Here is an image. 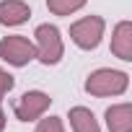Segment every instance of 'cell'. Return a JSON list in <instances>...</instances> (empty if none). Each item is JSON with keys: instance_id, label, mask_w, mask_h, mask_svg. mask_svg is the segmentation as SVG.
<instances>
[{"instance_id": "cell-9", "label": "cell", "mask_w": 132, "mask_h": 132, "mask_svg": "<svg viewBox=\"0 0 132 132\" xmlns=\"http://www.w3.org/2000/svg\"><path fill=\"white\" fill-rule=\"evenodd\" d=\"M70 127H73V132H101L93 111L86 109V106H73L70 109Z\"/></svg>"}, {"instance_id": "cell-13", "label": "cell", "mask_w": 132, "mask_h": 132, "mask_svg": "<svg viewBox=\"0 0 132 132\" xmlns=\"http://www.w3.org/2000/svg\"><path fill=\"white\" fill-rule=\"evenodd\" d=\"M5 129V114H3V109H0V132Z\"/></svg>"}, {"instance_id": "cell-1", "label": "cell", "mask_w": 132, "mask_h": 132, "mask_svg": "<svg viewBox=\"0 0 132 132\" xmlns=\"http://www.w3.org/2000/svg\"><path fill=\"white\" fill-rule=\"evenodd\" d=\"M127 83H129L127 73L101 68V70H96V73L88 75L86 91H88L91 96H119V93L127 91Z\"/></svg>"}, {"instance_id": "cell-6", "label": "cell", "mask_w": 132, "mask_h": 132, "mask_svg": "<svg viewBox=\"0 0 132 132\" xmlns=\"http://www.w3.org/2000/svg\"><path fill=\"white\" fill-rule=\"evenodd\" d=\"M111 52L114 57L129 62L132 60V23L129 21H119L114 34H111Z\"/></svg>"}, {"instance_id": "cell-10", "label": "cell", "mask_w": 132, "mask_h": 132, "mask_svg": "<svg viewBox=\"0 0 132 132\" xmlns=\"http://www.w3.org/2000/svg\"><path fill=\"white\" fill-rule=\"evenodd\" d=\"M86 5V0H47V8L54 16H70Z\"/></svg>"}, {"instance_id": "cell-7", "label": "cell", "mask_w": 132, "mask_h": 132, "mask_svg": "<svg viewBox=\"0 0 132 132\" xmlns=\"http://www.w3.org/2000/svg\"><path fill=\"white\" fill-rule=\"evenodd\" d=\"M31 18V8L23 0H3L0 3V23L3 26H21Z\"/></svg>"}, {"instance_id": "cell-4", "label": "cell", "mask_w": 132, "mask_h": 132, "mask_svg": "<svg viewBox=\"0 0 132 132\" xmlns=\"http://www.w3.org/2000/svg\"><path fill=\"white\" fill-rule=\"evenodd\" d=\"M104 36V18L101 16H86L70 26V39L80 49H96Z\"/></svg>"}, {"instance_id": "cell-5", "label": "cell", "mask_w": 132, "mask_h": 132, "mask_svg": "<svg viewBox=\"0 0 132 132\" xmlns=\"http://www.w3.org/2000/svg\"><path fill=\"white\" fill-rule=\"evenodd\" d=\"M49 104H52V98H49L44 91H26V93L16 101L13 111H16V117H18L21 122H34V119H39V117L49 109Z\"/></svg>"}, {"instance_id": "cell-12", "label": "cell", "mask_w": 132, "mask_h": 132, "mask_svg": "<svg viewBox=\"0 0 132 132\" xmlns=\"http://www.w3.org/2000/svg\"><path fill=\"white\" fill-rule=\"evenodd\" d=\"M13 86H16V78L0 68V101H3V96H5V93H11V91H13Z\"/></svg>"}, {"instance_id": "cell-2", "label": "cell", "mask_w": 132, "mask_h": 132, "mask_svg": "<svg viewBox=\"0 0 132 132\" xmlns=\"http://www.w3.org/2000/svg\"><path fill=\"white\" fill-rule=\"evenodd\" d=\"M36 36V60L42 65H57L62 60V36L60 29L52 23H42L34 31Z\"/></svg>"}, {"instance_id": "cell-11", "label": "cell", "mask_w": 132, "mask_h": 132, "mask_svg": "<svg viewBox=\"0 0 132 132\" xmlns=\"http://www.w3.org/2000/svg\"><path fill=\"white\" fill-rule=\"evenodd\" d=\"M34 132H65V127H62V119L60 117H47V119H42L36 124Z\"/></svg>"}, {"instance_id": "cell-3", "label": "cell", "mask_w": 132, "mask_h": 132, "mask_svg": "<svg viewBox=\"0 0 132 132\" xmlns=\"http://www.w3.org/2000/svg\"><path fill=\"white\" fill-rule=\"evenodd\" d=\"M34 57H36V47L26 36L13 34V36H5L0 42V60H5L8 65H13V68H23V65H29Z\"/></svg>"}, {"instance_id": "cell-8", "label": "cell", "mask_w": 132, "mask_h": 132, "mask_svg": "<svg viewBox=\"0 0 132 132\" xmlns=\"http://www.w3.org/2000/svg\"><path fill=\"white\" fill-rule=\"evenodd\" d=\"M106 127L109 132H132V106L117 104L106 109Z\"/></svg>"}]
</instances>
